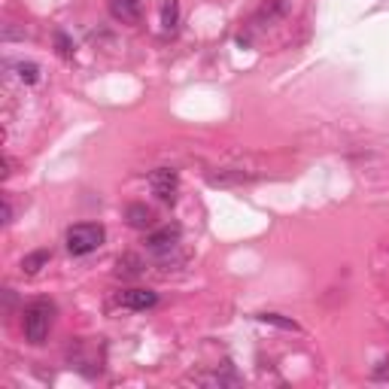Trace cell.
<instances>
[{
	"mask_svg": "<svg viewBox=\"0 0 389 389\" xmlns=\"http://www.w3.org/2000/svg\"><path fill=\"white\" fill-rule=\"evenodd\" d=\"M10 219H13V204H10V201H3V222H10Z\"/></svg>",
	"mask_w": 389,
	"mask_h": 389,
	"instance_id": "15",
	"label": "cell"
},
{
	"mask_svg": "<svg viewBox=\"0 0 389 389\" xmlns=\"http://www.w3.org/2000/svg\"><path fill=\"white\" fill-rule=\"evenodd\" d=\"M55 43H58V55H64V58H70V55H73V46H70V40L64 37V34H55Z\"/></svg>",
	"mask_w": 389,
	"mask_h": 389,
	"instance_id": "13",
	"label": "cell"
},
{
	"mask_svg": "<svg viewBox=\"0 0 389 389\" xmlns=\"http://www.w3.org/2000/svg\"><path fill=\"white\" fill-rule=\"evenodd\" d=\"M134 3H137V0H134Z\"/></svg>",
	"mask_w": 389,
	"mask_h": 389,
	"instance_id": "16",
	"label": "cell"
},
{
	"mask_svg": "<svg viewBox=\"0 0 389 389\" xmlns=\"http://www.w3.org/2000/svg\"><path fill=\"white\" fill-rule=\"evenodd\" d=\"M176 24H180V0H164V6H162V28L171 34V31H176Z\"/></svg>",
	"mask_w": 389,
	"mask_h": 389,
	"instance_id": "8",
	"label": "cell"
},
{
	"mask_svg": "<svg viewBox=\"0 0 389 389\" xmlns=\"http://www.w3.org/2000/svg\"><path fill=\"white\" fill-rule=\"evenodd\" d=\"M119 274H122V277H140V274H143V264H140L137 255H122V259H119Z\"/></svg>",
	"mask_w": 389,
	"mask_h": 389,
	"instance_id": "11",
	"label": "cell"
},
{
	"mask_svg": "<svg viewBox=\"0 0 389 389\" xmlns=\"http://www.w3.org/2000/svg\"><path fill=\"white\" fill-rule=\"evenodd\" d=\"M15 76H19L24 85H34V83H40V67L34 64V61H19V64H15Z\"/></svg>",
	"mask_w": 389,
	"mask_h": 389,
	"instance_id": "10",
	"label": "cell"
},
{
	"mask_svg": "<svg viewBox=\"0 0 389 389\" xmlns=\"http://www.w3.org/2000/svg\"><path fill=\"white\" fill-rule=\"evenodd\" d=\"M49 259H52V253H49V250H34V253H28V255L22 259V274L34 277V274H40L43 268H46Z\"/></svg>",
	"mask_w": 389,
	"mask_h": 389,
	"instance_id": "7",
	"label": "cell"
},
{
	"mask_svg": "<svg viewBox=\"0 0 389 389\" xmlns=\"http://www.w3.org/2000/svg\"><path fill=\"white\" fill-rule=\"evenodd\" d=\"M259 323L277 325V329H286V332H298V323L295 320H286V316H280V313H259Z\"/></svg>",
	"mask_w": 389,
	"mask_h": 389,
	"instance_id": "12",
	"label": "cell"
},
{
	"mask_svg": "<svg viewBox=\"0 0 389 389\" xmlns=\"http://www.w3.org/2000/svg\"><path fill=\"white\" fill-rule=\"evenodd\" d=\"M371 377H374V380H389V359L377 362L374 371H371Z\"/></svg>",
	"mask_w": 389,
	"mask_h": 389,
	"instance_id": "14",
	"label": "cell"
},
{
	"mask_svg": "<svg viewBox=\"0 0 389 389\" xmlns=\"http://www.w3.org/2000/svg\"><path fill=\"white\" fill-rule=\"evenodd\" d=\"M149 189L158 201H164V204H174L176 201V192H180V176L171 167H158V171L149 174Z\"/></svg>",
	"mask_w": 389,
	"mask_h": 389,
	"instance_id": "3",
	"label": "cell"
},
{
	"mask_svg": "<svg viewBox=\"0 0 389 389\" xmlns=\"http://www.w3.org/2000/svg\"><path fill=\"white\" fill-rule=\"evenodd\" d=\"M110 10H113V15H116V19H122V22H137V19H140L134 0H113Z\"/></svg>",
	"mask_w": 389,
	"mask_h": 389,
	"instance_id": "9",
	"label": "cell"
},
{
	"mask_svg": "<svg viewBox=\"0 0 389 389\" xmlns=\"http://www.w3.org/2000/svg\"><path fill=\"white\" fill-rule=\"evenodd\" d=\"M180 243V225H164L146 237V250L153 255H171Z\"/></svg>",
	"mask_w": 389,
	"mask_h": 389,
	"instance_id": "4",
	"label": "cell"
},
{
	"mask_svg": "<svg viewBox=\"0 0 389 389\" xmlns=\"http://www.w3.org/2000/svg\"><path fill=\"white\" fill-rule=\"evenodd\" d=\"M119 304L128 307V311H149V307L158 304V295L153 289H125L119 292Z\"/></svg>",
	"mask_w": 389,
	"mask_h": 389,
	"instance_id": "5",
	"label": "cell"
},
{
	"mask_svg": "<svg viewBox=\"0 0 389 389\" xmlns=\"http://www.w3.org/2000/svg\"><path fill=\"white\" fill-rule=\"evenodd\" d=\"M104 228L101 225H94V222H79L73 228H67V234H64V246H67V253L70 255H88V253H94L97 246L104 243Z\"/></svg>",
	"mask_w": 389,
	"mask_h": 389,
	"instance_id": "2",
	"label": "cell"
},
{
	"mask_svg": "<svg viewBox=\"0 0 389 389\" xmlns=\"http://www.w3.org/2000/svg\"><path fill=\"white\" fill-rule=\"evenodd\" d=\"M52 313H55V307L46 298H40V302H31L24 307L22 313V332L24 338L31 344H43L49 338V329H52Z\"/></svg>",
	"mask_w": 389,
	"mask_h": 389,
	"instance_id": "1",
	"label": "cell"
},
{
	"mask_svg": "<svg viewBox=\"0 0 389 389\" xmlns=\"http://www.w3.org/2000/svg\"><path fill=\"white\" fill-rule=\"evenodd\" d=\"M125 219L131 228H137V232H146L149 225H153V210L146 204H128L125 207Z\"/></svg>",
	"mask_w": 389,
	"mask_h": 389,
	"instance_id": "6",
	"label": "cell"
}]
</instances>
